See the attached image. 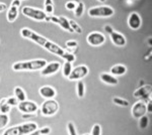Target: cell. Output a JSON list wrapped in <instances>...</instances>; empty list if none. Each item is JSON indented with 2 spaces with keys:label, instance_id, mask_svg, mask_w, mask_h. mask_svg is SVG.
<instances>
[{
  "label": "cell",
  "instance_id": "1",
  "mask_svg": "<svg viewBox=\"0 0 152 135\" xmlns=\"http://www.w3.org/2000/svg\"><path fill=\"white\" fill-rule=\"evenodd\" d=\"M20 35L23 36V38H28V40H31L35 41L36 43H38L39 45L45 48L48 51L54 53V55L61 56L62 58H64L66 62L72 63V62H74V61H75V56L73 55L72 53L65 51L64 48H62L61 46L57 45L56 43L50 41L49 40H47L46 38L40 35V34L36 33L35 31L31 30V29H28L26 27L21 28L20 29Z\"/></svg>",
  "mask_w": 152,
  "mask_h": 135
},
{
  "label": "cell",
  "instance_id": "2",
  "mask_svg": "<svg viewBox=\"0 0 152 135\" xmlns=\"http://www.w3.org/2000/svg\"><path fill=\"white\" fill-rule=\"evenodd\" d=\"M47 65L46 60H33L28 62H18L12 65V70L15 72H24V71H40Z\"/></svg>",
  "mask_w": 152,
  "mask_h": 135
},
{
  "label": "cell",
  "instance_id": "3",
  "mask_svg": "<svg viewBox=\"0 0 152 135\" xmlns=\"http://www.w3.org/2000/svg\"><path fill=\"white\" fill-rule=\"evenodd\" d=\"M36 130H38V124L35 122H28V123H23L8 128L3 133V135H26L36 131Z\"/></svg>",
  "mask_w": 152,
  "mask_h": 135
},
{
  "label": "cell",
  "instance_id": "4",
  "mask_svg": "<svg viewBox=\"0 0 152 135\" xmlns=\"http://www.w3.org/2000/svg\"><path fill=\"white\" fill-rule=\"evenodd\" d=\"M115 14L114 8L111 6H95L88 10V15L91 17H111Z\"/></svg>",
  "mask_w": 152,
  "mask_h": 135
},
{
  "label": "cell",
  "instance_id": "5",
  "mask_svg": "<svg viewBox=\"0 0 152 135\" xmlns=\"http://www.w3.org/2000/svg\"><path fill=\"white\" fill-rule=\"evenodd\" d=\"M21 11H23V14L24 16L29 17V18L34 19V20L42 21L45 20L46 17H47V14L45 13V11L34 8V7L31 6H24Z\"/></svg>",
  "mask_w": 152,
  "mask_h": 135
},
{
  "label": "cell",
  "instance_id": "6",
  "mask_svg": "<svg viewBox=\"0 0 152 135\" xmlns=\"http://www.w3.org/2000/svg\"><path fill=\"white\" fill-rule=\"evenodd\" d=\"M58 110H59V104L53 99L46 100L42 104L41 111L44 116H47V117L53 116V115H55L58 112Z\"/></svg>",
  "mask_w": 152,
  "mask_h": 135
},
{
  "label": "cell",
  "instance_id": "7",
  "mask_svg": "<svg viewBox=\"0 0 152 135\" xmlns=\"http://www.w3.org/2000/svg\"><path fill=\"white\" fill-rule=\"evenodd\" d=\"M88 72V68L86 66H78L75 69H72L70 75L68 76V80L69 81H80L81 79L87 76Z\"/></svg>",
  "mask_w": 152,
  "mask_h": 135
},
{
  "label": "cell",
  "instance_id": "8",
  "mask_svg": "<svg viewBox=\"0 0 152 135\" xmlns=\"http://www.w3.org/2000/svg\"><path fill=\"white\" fill-rule=\"evenodd\" d=\"M18 109L19 112L23 113V114H34V113L38 111L39 107L37 105V103L24 100V101L18 103Z\"/></svg>",
  "mask_w": 152,
  "mask_h": 135
},
{
  "label": "cell",
  "instance_id": "9",
  "mask_svg": "<svg viewBox=\"0 0 152 135\" xmlns=\"http://www.w3.org/2000/svg\"><path fill=\"white\" fill-rule=\"evenodd\" d=\"M86 40H87L88 45H90L92 46H99L104 43L105 36L102 32L94 31V32H90L88 34L87 38H86Z\"/></svg>",
  "mask_w": 152,
  "mask_h": 135
},
{
  "label": "cell",
  "instance_id": "10",
  "mask_svg": "<svg viewBox=\"0 0 152 135\" xmlns=\"http://www.w3.org/2000/svg\"><path fill=\"white\" fill-rule=\"evenodd\" d=\"M19 5H20V0H13L11 2L10 7L7 11V20L9 22H13L18 18Z\"/></svg>",
  "mask_w": 152,
  "mask_h": 135
},
{
  "label": "cell",
  "instance_id": "11",
  "mask_svg": "<svg viewBox=\"0 0 152 135\" xmlns=\"http://www.w3.org/2000/svg\"><path fill=\"white\" fill-rule=\"evenodd\" d=\"M146 104L143 101H138L137 103H135L132 107V116L134 118L139 119L140 117L144 116L146 114Z\"/></svg>",
  "mask_w": 152,
  "mask_h": 135
},
{
  "label": "cell",
  "instance_id": "12",
  "mask_svg": "<svg viewBox=\"0 0 152 135\" xmlns=\"http://www.w3.org/2000/svg\"><path fill=\"white\" fill-rule=\"evenodd\" d=\"M60 68H61V65H60V63H58V62H53V63L47 64V65L41 70V75L44 76V77L52 76L54 74L57 73Z\"/></svg>",
  "mask_w": 152,
  "mask_h": 135
},
{
  "label": "cell",
  "instance_id": "13",
  "mask_svg": "<svg viewBox=\"0 0 152 135\" xmlns=\"http://www.w3.org/2000/svg\"><path fill=\"white\" fill-rule=\"evenodd\" d=\"M142 24L141 17L137 12H132L130 13V15L128 17V25L131 29H138L140 28Z\"/></svg>",
  "mask_w": 152,
  "mask_h": 135
},
{
  "label": "cell",
  "instance_id": "14",
  "mask_svg": "<svg viewBox=\"0 0 152 135\" xmlns=\"http://www.w3.org/2000/svg\"><path fill=\"white\" fill-rule=\"evenodd\" d=\"M151 90H152L151 85H145V86H143V87L139 88V89H137L136 91H135L133 96L135 98H137V99L143 100L151 94Z\"/></svg>",
  "mask_w": 152,
  "mask_h": 135
},
{
  "label": "cell",
  "instance_id": "15",
  "mask_svg": "<svg viewBox=\"0 0 152 135\" xmlns=\"http://www.w3.org/2000/svg\"><path fill=\"white\" fill-rule=\"evenodd\" d=\"M39 93H40L41 97H43L44 99H46V100L54 99V98L56 97V95H57L56 90L54 89V88L50 87V86H44V87L40 88Z\"/></svg>",
  "mask_w": 152,
  "mask_h": 135
},
{
  "label": "cell",
  "instance_id": "16",
  "mask_svg": "<svg viewBox=\"0 0 152 135\" xmlns=\"http://www.w3.org/2000/svg\"><path fill=\"white\" fill-rule=\"evenodd\" d=\"M110 35H111V40L115 45L124 46L126 45V38H125V36L123 34H121L120 32H117V31L114 30Z\"/></svg>",
  "mask_w": 152,
  "mask_h": 135
},
{
  "label": "cell",
  "instance_id": "17",
  "mask_svg": "<svg viewBox=\"0 0 152 135\" xmlns=\"http://www.w3.org/2000/svg\"><path fill=\"white\" fill-rule=\"evenodd\" d=\"M102 82H104V84L107 85H117L118 84V79L115 76H113L112 74H107V73H102L99 76Z\"/></svg>",
  "mask_w": 152,
  "mask_h": 135
},
{
  "label": "cell",
  "instance_id": "18",
  "mask_svg": "<svg viewBox=\"0 0 152 135\" xmlns=\"http://www.w3.org/2000/svg\"><path fill=\"white\" fill-rule=\"evenodd\" d=\"M127 72V68L124 65H116L111 69V73L113 76H123Z\"/></svg>",
  "mask_w": 152,
  "mask_h": 135
},
{
  "label": "cell",
  "instance_id": "19",
  "mask_svg": "<svg viewBox=\"0 0 152 135\" xmlns=\"http://www.w3.org/2000/svg\"><path fill=\"white\" fill-rule=\"evenodd\" d=\"M14 97L18 100V102H23L24 100H26V92L23 91V88L20 87H15L14 88Z\"/></svg>",
  "mask_w": 152,
  "mask_h": 135
},
{
  "label": "cell",
  "instance_id": "20",
  "mask_svg": "<svg viewBox=\"0 0 152 135\" xmlns=\"http://www.w3.org/2000/svg\"><path fill=\"white\" fill-rule=\"evenodd\" d=\"M11 110V107L7 104L6 102V98H3V99L0 100V113L2 114H8Z\"/></svg>",
  "mask_w": 152,
  "mask_h": 135
},
{
  "label": "cell",
  "instance_id": "21",
  "mask_svg": "<svg viewBox=\"0 0 152 135\" xmlns=\"http://www.w3.org/2000/svg\"><path fill=\"white\" fill-rule=\"evenodd\" d=\"M76 90H77V96L78 98H83L85 94V86L83 84L82 81H78L77 83V87H76Z\"/></svg>",
  "mask_w": 152,
  "mask_h": 135
},
{
  "label": "cell",
  "instance_id": "22",
  "mask_svg": "<svg viewBox=\"0 0 152 135\" xmlns=\"http://www.w3.org/2000/svg\"><path fill=\"white\" fill-rule=\"evenodd\" d=\"M9 122V116L8 114H2L0 113V130L5 128L6 125Z\"/></svg>",
  "mask_w": 152,
  "mask_h": 135
},
{
  "label": "cell",
  "instance_id": "23",
  "mask_svg": "<svg viewBox=\"0 0 152 135\" xmlns=\"http://www.w3.org/2000/svg\"><path fill=\"white\" fill-rule=\"evenodd\" d=\"M71 71H72V63L65 62L64 65H63V68H62V72H63L64 77L68 78V76H69L71 73Z\"/></svg>",
  "mask_w": 152,
  "mask_h": 135
},
{
  "label": "cell",
  "instance_id": "24",
  "mask_svg": "<svg viewBox=\"0 0 152 135\" xmlns=\"http://www.w3.org/2000/svg\"><path fill=\"white\" fill-rule=\"evenodd\" d=\"M74 10H75L74 11V15L76 17H81L83 12H84V4H83L82 2H78Z\"/></svg>",
  "mask_w": 152,
  "mask_h": 135
},
{
  "label": "cell",
  "instance_id": "25",
  "mask_svg": "<svg viewBox=\"0 0 152 135\" xmlns=\"http://www.w3.org/2000/svg\"><path fill=\"white\" fill-rule=\"evenodd\" d=\"M69 24L71 26V28H72L73 32H76L78 34L82 33V28L80 27V25L78 24L77 22H76L75 20H72V19H69Z\"/></svg>",
  "mask_w": 152,
  "mask_h": 135
},
{
  "label": "cell",
  "instance_id": "26",
  "mask_svg": "<svg viewBox=\"0 0 152 135\" xmlns=\"http://www.w3.org/2000/svg\"><path fill=\"white\" fill-rule=\"evenodd\" d=\"M148 123H149V119L145 115L139 118V127H140L141 129L147 128V127H148Z\"/></svg>",
  "mask_w": 152,
  "mask_h": 135
},
{
  "label": "cell",
  "instance_id": "27",
  "mask_svg": "<svg viewBox=\"0 0 152 135\" xmlns=\"http://www.w3.org/2000/svg\"><path fill=\"white\" fill-rule=\"evenodd\" d=\"M113 102L116 105H119V106H123V107L129 106V102L127 101V100L122 99V98H119V97H115L114 99H113Z\"/></svg>",
  "mask_w": 152,
  "mask_h": 135
},
{
  "label": "cell",
  "instance_id": "28",
  "mask_svg": "<svg viewBox=\"0 0 152 135\" xmlns=\"http://www.w3.org/2000/svg\"><path fill=\"white\" fill-rule=\"evenodd\" d=\"M66 46L69 48L70 53H71L73 50H76V48H77L78 43H77V41H76V40H68L67 43H66Z\"/></svg>",
  "mask_w": 152,
  "mask_h": 135
},
{
  "label": "cell",
  "instance_id": "29",
  "mask_svg": "<svg viewBox=\"0 0 152 135\" xmlns=\"http://www.w3.org/2000/svg\"><path fill=\"white\" fill-rule=\"evenodd\" d=\"M100 133H102V127H100V125L94 124L91 129V133L89 135H100Z\"/></svg>",
  "mask_w": 152,
  "mask_h": 135
},
{
  "label": "cell",
  "instance_id": "30",
  "mask_svg": "<svg viewBox=\"0 0 152 135\" xmlns=\"http://www.w3.org/2000/svg\"><path fill=\"white\" fill-rule=\"evenodd\" d=\"M6 102H7V104H8L10 107H12V106H18V103H19L18 100L16 99L15 97H9V98H7Z\"/></svg>",
  "mask_w": 152,
  "mask_h": 135
},
{
  "label": "cell",
  "instance_id": "31",
  "mask_svg": "<svg viewBox=\"0 0 152 135\" xmlns=\"http://www.w3.org/2000/svg\"><path fill=\"white\" fill-rule=\"evenodd\" d=\"M68 127V131H69V135H77V132H76V128L75 125L72 123V122H69L67 125Z\"/></svg>",
  "mask_w": 152,
  "mask_h": 135
},
{
  "label": "cell",
  "instance_id": "32",
  "mask_svg": "<svg viewBox=\"0 0 152 135\" xmlns=\"http://www.w3.org/2000/svg\"><path fill=\"white\" fill-rule=\"evenodd\" d=\"M77 3L75 1H68L67 3L65 4V7L68 9V10H74Z\"/></svg>",
  "mask_w": 152,
  "mask_h": 135
},
{
  "label": "cell",
  "instance_id": "33",
  "mask_svg": "<svg viewBox=\"0 0 152 135\" xmlns=\"http://www.w3.org/2000/svg\"><path fill=\"white\" fill-rule=\"evenodd\" d=\"M54 11V7H53V4L51 5H45V13L47 15H51Z\"/></svg>",
  "mask_w": 152,
  "mask_h": 135
},
{
  "label": "cell",
  "instance_id": "34",
  "mask_svg": "<svg viewBox=\"0 0 152 135\" xmlns=\"http://www.w3.org/2000/svg\"><path fill=\"white\" fill-rule=\"evenodd\" d=\"M51 132V129L50 127H44V128H42L40 130V133L41 135H48L49 133Z\"/></svg>",
  "mask_w": 152,
  "mask_h": 135
},
{
  "label": "cell",
  "instance_id": "35",
  "mask_svg": "<svg viewBox=\"0 0 152 135\" xmlns=\"http://www.w3.org/2000/svg\"><path fill=\"white\" fill-rule=\"evenodd\" d=\"M146 111L148 112L149 114H151L152 113V102H151V100H149L148 104L146 105Z\"/></svg>",
  "mask_w": 152,
  "mask_h": 135
},
{
  "label": "cell",
  "instance_id": "36",
  "mask_svg": "<svg viewBox=\"0 0 152 135\" xmlns=\"http://www.w3.org/2000/svg\"><path fill=\"white\" fill-rule=\"evenodd\" d=\"M104 31L105 32H107L109 34H111L113 31H114V28H113L111 25H105L104 26Z\"/></svg>",
  "mask_w": 152,
  "mask_h": 135
},
{
  "label": "cell",
  "instance_id": "37",
  "mask_svg": "<svg viewBox=\"0 0 152 135\" xmlns=\"http://www.w3.org/2000/svg\"><path fill=\"white\" fill-rule=\"evenodd\" d=\"M7 9V6L5 3H0V12L1 11H5Z\"/></svg>",
  "mask_w": 152,
  "mask_h": 135
},
{
  "label": "cell",
  "instance_id": "38",
  "mask_svg": "<svg viewBox=\"0 0 152 135\" xmlns=\"http://www.w3.org/2000/svg\"><path fill=\"white\" fill-rule=\"evenodd\" d=\"M26 135H41V133H40V130H36V131L31 132V133H28Z\"/></svg>",
  "mask_w": 152,
  "mask_h": 135
},
{
  "label": "cell",
  "instance_id": "39",
  "mask_svg": "<svg viewBox=\"0 0 152 135\" xmlns=\"http://www.w3.org/2000/svg\"><path fill=\"white\" fill-rule=\"evenodd\" d=\"M51 4H53L52 0H45V5H51Z\"/></svg>",
  "mask_w": 152,
  "mask_h": 135
},
{
  "label": "cell",
  "instance_id": "40",
  "mask_svg": "<svg viewBox=\"0 0 152 135\" xmlns=\"http://www.w3.org/2000/svg\"><path fill=\"white\" fill-rule=\"evenodd\" d=\"M99 2H105L107 0H99Z\"/></svg>",
  "mask_w": 152,
  "mask_h": 135
},
{
  "label": "cell",
  "instance_id": "41",
  "mask_svg": "<svg viewBox=\"0 0 152 135\" xmlns=\"http://www.w3.org/2000/svg\"><path fill=\"white\" fill-rule=\"evenodd\" d=\"M84 135H89V134H84Z\"/></svg>",
  "mask_w": 152,
  "mask_h": 135
}]
</instances>
